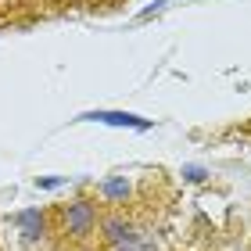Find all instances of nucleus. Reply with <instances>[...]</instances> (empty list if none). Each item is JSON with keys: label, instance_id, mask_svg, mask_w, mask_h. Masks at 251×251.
<instances>
[{"label": "nucleus", "instance_id": "obj_1", "mask_svg": "<svg viewBox=\"0 0 251 251\" xmlns=\"http://www.w3.org/2000/svg\"><path fill=\"white\" fill-rule=\"evenodd\" d=\"M65 223H68V233L83 237V233L94 230V208H90L86 201H79V204H72V208L65 212Z\"/></svg>", "mask_w": 251, "mask_h": 251}]
</instances>
